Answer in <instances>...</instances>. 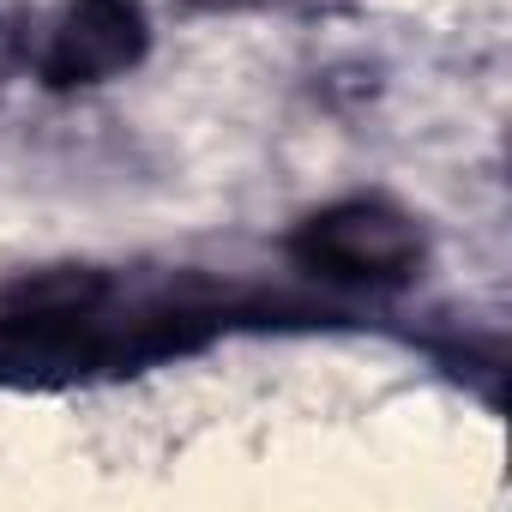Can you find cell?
<instances>
[{
	"label": "cell",
	"instance_id": "cell-2",
	"mask_svg": "<svg viewBox=\"0 0 512 512\" xmlns=\"http://www.w3.org/2000/svg\"><path fill=\"white\" fill-rule=\"evenodd\" d=\"M145 49H151V25L139 0H67L37 49V73L55 91H79L133 73Z\"/></svg>",
	"mask_w": 512,
	"mask_h": 512
},
{
	"label": "cell",
	"instance_id": "cell-3",
	"mask_svg": "<svg viewBox=\"0 0 512 512\" xmlns=\"http://www.w3.org/2000/svg\"><path fill=\"white\" fill-rule=\"evenodd\" d=\"M193 7H260V0H193Z\"/></svg>",
	"mask_w": 512,
	"mask_h": 512
},
{
	"label": "cell",
	"instance_id": "cell-1",
	"mask_svg": "<svg viewBox=\"0 0 512 512\" xmlns=\"http://www.w3.org/2000/svg\"><path fill=\"white\" fill-rule=\"evenodd\" d=\"M290 260L326 284L404 290L428 260V241H422V223L398 211L392 199H338L296 223Z\"/></svg>",
	"mask_w": 512,
	"mask_h": 512
}]
</instances>
